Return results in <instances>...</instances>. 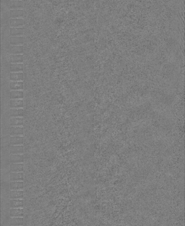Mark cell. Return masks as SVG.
I'll list each match as a JSON object with an SVG mask.
<instances>
[{
  "mask_svg": "<svg viewBox=\"0 0 185 226\" xmlns=\"http://www.w3.org/2000/svg\"><path fill=\"white\" fill-rule=\"evenodd\" d=\"M10 152L11 154H19L24 153V147L22 145H11Z\"/></svg>",
  "mask_w": 185,
  "mask_h": 226,
  "instance_id": "19",
  "label": "cell"
},
{
  "mask_svg": "<svg viewBox=\"0 0 185 226\" xmlns=\"http://www.w3.org/2000/svg\"><path fill=\"white\" fill-rule=\"evenodd\" d=\"M24 129L22 127H11L10 134L11 136H20L24 134Z\"/></svg>",
  "mask_w": 185,
  "mask_h": 226,
  "instance_id": "2",
  "label": "cell"
},
{
  "mask_svg": "<svg viewBox=\"0 0 185 226\" xmlns=\"http://www.w3.org/2000/svg\"><path fill=\"white\" fill-rule=\"evenodd\" d=\"M10 62L11 64H19L23 62V55L22 54L14 55L10 56Z\"/></svg>",
  "mask_w": 185,
  "mask_h": 226,
  "instance_id": "24",
  "label": "cell"
},
{
  "mask_svg": "<svg viewBox=\"0 0 185 226\" xmlns=\"http://www.w3.org/2000/svg\"><path fill=\"white\" fill-rule=\"evenodd\" d=\"M24 42V38L22 36L11 37L10 43L11 46H22Z\"/></svg>",
  "mask_w": 185,
  "mask_h": 226,
  "instance_id": "3",
  "label": "cell"
},
{
  "mask_svg": "<svg viewBox=\"0 0 185 226\" xmlns=\"http://www.w3.org/2000/svg\"><path fill=\"white\" fill-rule=\"evenodd\" d=\"M24 157L20 154H11L10 156L11 163H21L24 162Z\"/></svg>",
  "mask_w": 185,
  "mask_h": 226,
  "instance_id": "4",
  "label": "cell"
},
{
  "mask_svg": "<svg viewBox=\"0 0 185 226\" xmlns=\"http://www.w3.org/2000/svg\"><path fill=\"white\" fill-rule=\"evenodd\" d=\"M24 182L22 181H11L10 189L11 190H20L24 189Z\"/></svg>",
  "mask_w": 185,
  "mask_h": 226,
  "instance_id": "7",
  "label": "cell"
},
{
  "mask_svg": "<svg viewBox=\"0 0 185 226\" xmlns=\"http://www.w3.org/2000/svg\"><path fill=\"white\" fill-rule=\"evenodd\" d=\"M24 96V92L21 91H11L10 92V98L11 100L23 99Z\"/></svg>",
  "mask_w": 185,
  "mask_h": 226,
  "instance_id": "17",
  "label": "cell"
},
{
  "mask_svg": "<svg viewBox=\"0 0 185 226\" xmlns=\"http://www.w3.org/2000/svg\"><path fill=\"white\" fill-rule=\"evenodd\" d=\"M24 51V47L22 46H11L10 47V53L14 55L22 54Z\"/></svg>",
  "mask_w": 185,
  "mask_h": 226,
  "instance_id": "20",
  "label": "cell"
},
{
  "mask_svg": "<svg viewBox=\"0 0 185 226\" xmlns=\"http://www.w3.org/2000/svg\"><path fill=\"white\" fill-rule=\"evenodd\" d=\"M24 8V2L21 1H11L10 2V10H22Z\"/></svg>",
  "mask_w": 185,
  "mask_h": 226,
  "instance_id": "8",
  "label": "cell"
},
{
  "mask_svg": "<svg viewBox=\"0 0 185 226\" xmlns=\"http://www.w3.org/2000/svg\"><path fill=\"white\" fill-rule=\"evenodd\" d=\"M24 29L23 28H10V35L11 37H17L23 35Z\"/></svg>",
  "mask_w": 185,
  "mask_h": 226,
  "instance_id": "14",
  "label": "cell"
},
{
  "mask_svg": "<svg viewBox=\"0 0 185 226\" xmlns=\"http://www.w3.org/2000/svg\"><path fill=\"white\" fill-rule=\"evenodd\" d=\"M11 127H20L24 125V119L21 118H12L10 119Z\"/></svg>",
  "mask_w": 185,
  "mask_h": 226,
  "instance_id": "18",
  "label": "cell"
},
{
  "mask_svg": "<svg viewBox=\"0 0 185 226\" xmlns=\"http://www.w3.org/2000/svg\"><path fill=\"white\" fill-rule=\"evenodd\" d=\"M24 65L23 64H10V71L11 72H19L23 71Z\"/></svg>",
  "mask_w": 185,
  "mask_h": 226,
  "instance_id": "21",
  "label": "cell"
},
{
  "mask_svg": "<svg viewBox=\"0 0 185 226\" xmlns=\"http://www.w3.org/2000/svg\"><path fill=\"white\" fill-rule=\"evenodd\" d=\"M24 88V83L22 81L11 82L10 89L12 91H19Z\"/></svg>",
  "mask_w": 185,
  "mask_h": 226,
  "instance_id": "16",
  "label": "cell"
},
{
  "mask_svg": "<svg viewBox=\"0 0 185 226\" xmlns=\"http://www.w3.org/2000/svg\"><path fill=\"white\" fill-rule=\"evenodd\" d=\"M24 224V219L22 217H11L10 219V226H21Z\"/></svg>",
  "mask_w": 185,
  "mask_h": 226,
  "instance_id": "22",
  "label": "cell"
},
{
  "mask_svg": "<svg viewBox=\"0 0 185 226\" xmlns=\"http://www.w3.org/2000/svg\"><path fill=\"white\" fill-rule=\"evenodd\" d=\"M11 28H21L24 26V20L22 18H12L10 20Z\"/></svg>",
  "mask_w": 185,
  "mask_h": 226,
  "instance_id": "1",
  "label": "cell"
},
{
  "mask_svg": "<svg viewBox=\"0 0 185 226\" xmlns=\"http://www.w3.org/2000/svg\"><path fill=\"white\" fill-rule=\"evenodd\" d=\"M10 79L12 82L21 81L23 80V74L22 72H11Z\"/></svg>",
  "mask_w": 185,
  "mask_h": 226,
  "instance_id": "23",
  "label": "cell"
},
{
  "mask_svg": "<svg viewBox=\"0 0 185 226\" xmlns=\"http://www.w3.org/2000/svg\"><path fill=\"white\" fill-rule=\"evenodd\" d=\"M24 177L23 172H11L10 174L11 181H22L24 180Z\"/></svg>",
  "mask_w": 185,
  "mask_h": 226,
  "instance_id": "5",
  "label": "cell"
},
{
  "mask_svg": "<svg viewBox=\"0 0 185 226\" xmlns=\"http://www.w3.org/2000/svg\"><path fill=\"white\" fill-rule=\"evenodd\" d=\"M24 111L23 109H11L10 110V116L11 118H19L24 116Z\"/></svg>",
  "mask_w": 185,
  "mask_h": 226,
  "instance_id": "15",
  "label": "cell"
},
{
  "mask_svg": "<svg viewBox=\"0 0 185 226\" xmlns=\"http://www.w3.org/2000/svg\"><path fill=\"white\" fill-rule=\"evenodd\" d=\"M24 15L23 10H10V18H16L22 17Z\"/></svg>",
  "mask_w": 185,
  "mask_h": 226,
  "instance_id": "25",
  "label": "cell"
},
{
  "mask_svg": "<svg viewBox=\"0 0 185 226\" xmlns=\"http://www.w3.org/2000/svg\"><path fill=\"white\" fill-rule=\"evenodd\" d=\"M24 192L22 190H11L10 198L11 200L21 199L24 197Z\"/></svg>",
  "mask_w": 185,
  "mask_h": 226,
  "instance_id": "10",
  "label": "cell"
},
{
  "mask_svg": "<svg viewBox=\"0 0 185 226\" xmlns=\"http://www.w3.org/2000/svg\"><path fill=\"white\" fill-rule=\"evenodd\" d=\"M24 201L21 199L10 200V206L11 208H18L23 207Z\"/></svg>",
  "mask_w": 185,
  "mask_h": 226,
  "instance_id": "12",
  "label": "cell"
},
{
  "mask_svg": "<svg viewBox=\"0 0 185 226\" xmlns=\"http://www.w3.org/2000/svg\"><path fill=\"white\" fill-rule=\"evenodd\" d=\"M10 107L11 109H20L24 107V101L23 100H10Z\"/></svg>",
  "mask_w": 185,
  "mask_h": 226,
  "instance_id": "13",
  "label": "cell"
},
{
  "mask_svg": "<svg viewBox=\"0 0 185 226\" xmlns=\"http://www.w3.org/2000/svg\"><path fill=\"white\" fill-rule=\"evenodd\" d=\"M10 170L11 172H22L24 170L23 163H11Z\"/></svg>",
  "mask_w": 185,
  "mask_h": 226,
  "instance_id": "9",
  "label": "cell"
},
{
  "mask_svg": "<svg viewBox=\"0 0 185 226\" xmlns=\"http://www.w3.org/2000/svg\"><path fill=\"white\" fill-rule=\"evenodd\" d=\"M24 215V209L11 208L10 210V216L11 217H22Z\"/></svg>",
  "mask_w": 185,
  "mask_h": 226,
  "instance_id": "6",
  "label": "cell"
},
{
  "mask_svg": "<svg viewBox=\"0 0 185 226\" xmlns=\"http://www.w3.org/2000/svg\"><path fill=\"white\" fill-rule=\"evenodd\" d=\"M24 141V138L22 136H11L10 143L11 145H21Z\"/></svg>",
  "mask_w": 185,
  "mask_h": 226,
  "instance_id": "11",
  "label": "cell"
}]
</instances>
